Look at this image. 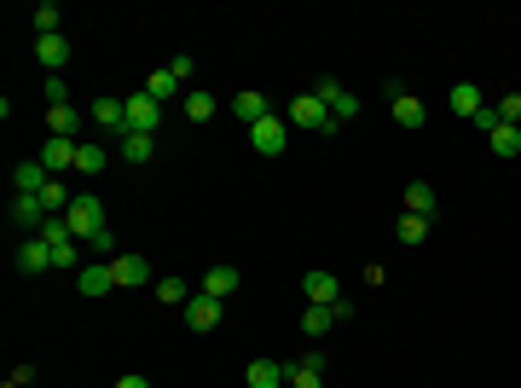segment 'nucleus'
Instances as JSON below:
<instances>
[{
	"mask_svg": "<svg viewBox=\"0 0 521 388\" xmlns=\"http://www.w3.org/2000/svg\"><path fill=\"white\" fill-rule=\"evenodd\" d=\"M64 221H70V232H76L81 244H93V238L105 232V203H98L93 191H81V198H76V203H70V209H64Z\"/></svg>",
	"mask_w": 521,
	"mask_h": 388,
	"instance_id": "obj_1",
	"label": "nucleus"
},
{
	"mask_svg": "<svg viewBox=\"0 0 521 388\" xmlns=\"http://www.w3.org/2000/svg\"><path fill=\"white\" fill-rule=\"evenodd\" d=\"M313 99L325 105V111L337 116V122H347V116H359V99H354V88H342L337 76H319V81H313Z\"/></svg>",
	"mask_w": 521,
	"mask_h": 388,
	"instance_id": "obj_2",
	"label": "nucleus"
},
{
	"mask_svg": "<svg viewBox=\"0 0 521 388\" xmlns=\"http://www.w3.org/2000/svg\"><path fill=\"white\" fill-rule=\"evenodd\" d=\"M12 266H18L23 278L47 273V266H53V249H47V238H41V232H30V238H23L18 249H12Z\"/></svg>",
	"mask_w": 521,
	"mask_h": 388,
	"instance_id": "obj_3",
	"label": "nucleus"
},
{
	"mask_svg": "<svg viewBox=\"0 0 521 388\" xmlns=\"http://www.w3.org/2000/svg\"><path fill=\"white\" fill-rule=\"evenodd\" d=\"M76 156H81V139H58V133H53V139L41 145V168L53 180H64V168H76Z\"/></svg>",
	"mask_w": 521,
	"mask_h": 388,
	"instance_id": "obj_4",
	"label": "nucleus"
},
{
	"mask_svg": "<svg viewBox=\"0 0 521 388\" xmlns=\"http://www.w3.org/2000/svg\"><path fill=\"white\" fill-rule=\"evenodd\" d=\"M250 145L260 156H278L284 145H290V122H284V116H267V122H255L250 128Z\"/></svg>",
	"mask_w": 521,
	"mask_h": 388,
	"instance_id": "obj_5",
	"label": "nucleus"
},
{
	"mask_svg": "<svg viewBox=\"0 0 521 388\" xmlns=\"http://www.w3.org/2000/svg\"><path fill=\"white\" fill-rule=\"evenodd\" d=\"M157 122H163V105L151 99V93H133L128 99V133H157Z\"/></svg>",
	"mask_w": 521,
	"mask_h": 388,
	"instance_id": "obj_6",
	"label": "nucleus"
},
{
	"mask_svg": "<svg viewBox=\"0 0 521 388\" xmlns=\"http://www.w3.org/2000/svg\"><path fill=\"white\" fill-rule=\"evenodd\" d=\"M302 296H307V308H337V301H342L337 273H307L302 278Z\"/></svg>",
	"mask_w": 521,
	"mask_h": 388,
	"instance_id": "obj_7",
	"label": "nucleus"
},
{
	"mask_svg": "<svg viewBox=\"0 0 521 388\" xmlns=\"http://www.w3.org/2000/svg\"><path fill=\"white\" fill-rule=\"evenodd\" d=\"M325 122H330V111L313 99V93H295V99H290V128H307V133H319Z\"/></svg>",
	"mask_w": 521,
	"mask_h": 388,
	"instance_id": "obj_8",
	"label": "nucleus"
},
{
	"mask_svg": "<svg viewBox=\"0 0 521 388\" xmlns=\"http://www.w3.org/2000/svg\"><path fill=\"white\" fill-rule=\"evenodd\" d=\"M220 313H226V301L203 296V290H197V296L185 301V325H192V331H215V325H220Z\"/></svg>",
	"mask_w": 521,
	"mask_h": 388,
	"instance_id": "obj_9",
	"label": "nucleus"
},
{
	"mask_svg": "<svg viewBox=\"0 0 521 388\" xmlns=\"http://www.w3.org/2000/svg\"><path fill=\"white\" fill-rule=\"evenodd\" d=\"M76 290H81V296H110V290H116V273H110V261L81 266V273H76Z\"/></svg>",
	"mask_w": 521,
	"mask_h": 388,
	"instance_id": "obj_10",
	"label": "nucleus"
},
{
	"mask_svg": "<svg viewBox=\"0 0 521 388\" xmlns=\"http://www.w3.org/2000/svg\"><path fill=\"white\" fill-rule=\"evenodd\" d=\"M41 221H47L41 198H30V191H12V226H23V232H41Z\"/></svg>",
	"mask_w": 521,
	"mask_h": 388,
	"instance_id": "obj_11",
	"label": "nucleus"
},
{
	"mask_svg": "<svg viewBox=\"0 0 521 388\" xmlns=\"http://www.w3.org/2000/svg\"><path fill=\"white\" fill-rule=\"evenodd\" d=\"M400 209L434 221V215H440V203H434V186H429V180H412V186H406V198H400Z\"/></svg>",
	"mask_w": 521,
	"mask_h": 388,
	"instance_id": "obj_12",
	"label": "nucleus"
},
{
	"mask_svg": "<svg viewBox=\"0 0 521 388\" xmlns=\"http://www.w3.org/2000/svg\"><path fill=\"white\" fill-rule=\"evenodd\" d=\"M232 116H238V122L243 128H255V122H267V116H272V105H267V93H238V99H232Z\"/></svg>",
	"mask_w": 521,
	"mask_h": 388,
	"instance_id": "obj_13",
	"label": "nucleus"
},
{
	"mask_svg": "<svg viewBox=\"0 0 521 388\" xmlns=\"http://www.w3.org/2000/svg\"><path fill=\"white\" fill-rule=\"evenodd\" d=\"M116 156H122V163H151V156H157V133H122Z\"/></svg>",
	"mask_w": 521,
	"mask_h": 388,
	"instance_id": "obj_14",
	"label": "nucleus"
},
{
	"mask_svg": "<svg viewBox=\"0 0 521 388\" xmlns=\"http://www.w3.org/2000/svg\"><path fill=\"white\" fill-rule=\"evenodd\" d=\"M35 58L58 76V70L70 64V41H64V35H35Z\"/></svg>",
	"mask_w": 521,
	"mask_h": 388,
	"instance_id": "obj_15",
	"label": "nucleus"
},
{
	"mask_svg": "<svg viewBox=\"0 0 521 388\" xmlns=\"http://www.w3.org/2000/svg\"><path fill=\"white\" fill-rule=\"evenodd\" d=\"M47 180H53V174L41 168V156H35V163H18V168H12V191H30V198H41Z\"/></svg>",
	"mask_w": 521,
	"mask_h": 388,
	"instance_id": "obj_16",
	"label": "nucleus"
},
{
	"mask_svg": "<svg viewBox=\"0 0 521 388\" xmlns=\"http://www.w3.org/2000/svg\"><path fill=\"white\" fill-rule=\"evenodd\" d=\"M232 290H238V266H226V261H220V266H209V273H203V296L226 301Z\"/></svg>",
	"mask_w": 521,
	"mask_h": 388,
	"instance_id": "obj_17",
	"label": "nucleus"
},
{
	"mask_svg": "<svg viewBox=\"0 0 521 388\" xmlns=\"http://www.w3.org/2000/svg\"><path fill=\"white\" fill-rule=\"evenodd\" d=\"M180 111H185V122H209L220 105H215V93H209V88H192V93L180 99Z\"/></svg>",
	"mask_w": 521,
	"mask_h": 388,
	"instance_id": "obj_18",
	"label": "nucleus"
},
{
	"mask_svg": "<svg viewBox=\"0 0 521 388\" xmlns=\"http://www.w3.org/2000/svg\"><path fill=\"white\" fill-rule=\"evenodd\" d=\"M389 111H394V122H400V128H423L429 122V111H423V99H417V93H400Z\"/></svg>",
	"mask_w": 521,
	"mask_h": 388,
	"instance_id": "obj_19",
	"label": "nucleus"
},
{
	"mask_svg": "<svg viewBox=\"0 0 521 388\" xmlns=\"http://www.w3.org/2000/svg\"><path fill=\"white\" fill-rule=\"evenodd\" d=\"M243 383H250V388H284L290 377H284V366H278V359H255V366L243 371Z\"/></svg>",
	"mask_w": 521,
	"mask_h": 388,
	"instance_id": "obj_20",
	"label": "nucleus"
},
{
	"mask_svg": "<svg viewBox=\"0 0 521 388\" xmlns=\"http://www.w3.org/2000/svg\"><path fill=\"white\" fill-rule=\"evenodd\" d=\"M180 88L185 81L174 76V70H151V76H145V93H151L157 105H168V99H180Z\"/></svg>",
	"mask_w": 521,
	"mask_h": 388,
	"instance_id": "obj_21",
	"label": "nucleus"
},
{
	"mask_svg": "<svg viewBox=\"0 0 521 388\" xmlns=\"http://www.w3.org/2000/svg\"><path fill=\"white\" fill-rule=\"evenodd\" d=\"M47 128H53L58 139H76V133H81V111H70V105H53V111H47Z\"/></svg>",
	"mask_w": 521,
	"mask_h": 388,
	"instance_id": "obj_22",
	"label": "nucleus"
},
{
	"mask_svg": "<svg viewBox=\"0 0 521 388\" xmlns=\"http://www.w3.org/2000/svg\"><path fill=\"white\" fill-rule=\"evenodd\" d=\"M110 273H116V284H145L151 266H145V256H116V261H110Z\"/></svg>",
	"mask_w": 521,
	"mask_h": 388,
	"instance_id": "obj_23",
	"label": "nucleus"
},
{
	"mask_svg": "<svg viewBox=\"0 0 521 388\" xmlns=\"http://www.w3.org/2000/svg\"><path fill=\"white\" fill-rule=\"evenodd\" d=\"M481 105H487V99H481V88H475V81H457V88H452V111H457V116H469V122H475V111H481Z\"/></svg>",
	"mask_w": 521,
	"mask_h": 388,
	"instance_id": "obj_24",
	"label": "nucleus"
},
{
	"mask_svg": "<svg viewBox=\"0 0 521 388\" xmlns=\"http://www.w3.org/2000/svg\"><path fill=\"white\" fill-rule=\"evenodd\" d=\"M284 377H290L284 388H325V371H319V366H307V359H295V366H284Z\"/></svg>",
	"mask_w": 521,
	"mask_h": 388,
	"instance_id": "obj_25",
	"label": "nucleus"
},
{
	"mask_svg": "<svg viewBox=\"0 0 521 388\" xmlns=\"http://www.w3.org/2000/svg\"><path fill=\"white\" fill-rule=\"evenodd\" d=\"M487 145H492L499 156H516V151H521V128H516V122H499V128L487 133Z\"/></svg>",
	"mask_w": 521,
	"mask_h": 388,
	"instance_id": "obj_26",
	"label": "nucleus"
},
{
	"mask_svg": "<svg viewBox=\"0 0 521 388\" xmlns=\"http://www.w3.org/2000/svg\"><path fill=\"white\" fill-rule=\"evenodd\" d=\"M70 203H76V198H70V186H64V180H47V191H41V209H47V215H64Z\"/></svg>",
	"mask_w": 521,
	"mask_h": 388,
	"instance_id": "obj_27",
	"label": "nucleus"
},
{
	"mask_svg": "<svg viewBox=\"0 0 521 388\" xmlns=\"http://www.w3.org/2000/svg\"><path fill=\"white\" fill-rule=\"evenodd\" d=\"M157 301H168V308H185V301H192L185 278H157Z\"/></svg>",
	"mask_w": 521,
	"mask_h": 388,
	"instance_id": "obj_28",
	"label": "nucleus"
},
{
	"mask_svg": "<svg viewBox=\"0 0 521 388\" xmlns=\"http://www.w3.org/2000/svg\"><path fill=\"white\" fill-rule=\"evenodd\" d=\"M76 168H81V174H105V145H98V139H81Z\"/></svg>",
	"mask_w": 521,
	"mask_h": 388,
	"instance_id": "obj_29",
	"label": "nucleus"
},
{
	"mask_svg": "<svg viewBox=\"0 0 521 388\" xmlns=\"http://www.w3.org/2000/svg\"><path fill=\"white\" fill-rule=\"evenodd\" d=\"M330 325H337V313H330V308H307L302 313V331L307 336H330Z\"/></svg>",
	"mask_w": 521,
	"mask_h": 388,
	"instance_id": "obj_30",
	"label": "nucleus"
},
{
	"mask_svg": "<svg viewBox=\"0 0 521 388\" xmlns=\"http://www.w3.org/2000/svg\"><path fill=\"white\" fill-rule=\"evenodd\" d=\"M394 232H400V244H423V238H429V221H423V215H400V226H394Z\"/></svg>",
	"mask_w": 521,
	"mask_h": 388,
	"instance_id": "obj_31",
	"label": "nucleus"
},
{
	"mask_svg": "<svg viewBox=\"0 0 521 388\" xmlns=\"http://www.w3.org/2000/svg\"><path fill=\"white\" fill-rule=\"evenodd\" d=\"M30 23H35V35H58V6H53V0H41Z\"/></svg>",
	"mask_w": 521,
	"mask_h": 388,
	"instance_id": "obj_32",
	"label": "nucleus"
},
{
	"mask_svg": "<svg viewBox=\"0 0 521 388\" xmlns=\"http://www.w3.org/2000/svg\"><path fill=\"white\" fill-rule=\"evenodd\" d=\"M47 105H70V88H64V76H47Z\"/></svg>",
	"mask_w": 521,
	"mask_h": 388,
	"instance_id": "obj_33",
	"label": "nucleus"
},
{
	"mask_svg": "<svg viewBox=\"0 0 521 388\" xmlns=\"http://www.w3.org/2000/svg\"><path fill=\"white\" fill-rule=\"evenodd\" d=\"M499 122H516L521 128V93H510V99L499 105Z\"/></svg>",
	"mask_w": 521,
	"mask_h": 388,
	"instance_id": "obj_34",
	"label": "nucleus"
},
{
	"mask_svg": "<svg viewBox=\"0 0 521 388\" xmlns=\"http://www.w3.org/2000/svg\"><path fill=\"white\" fill-rule=\"evenodd\" d=\"M163 70H174V76H180V81H192V70H197V64H192V58H185V53H174Z\"/></svg>",
	"mask_w": 521,
	"mask_h": 388,
	"instance_id": "obj_35",
	"label": "nucleus"
},
{
	"mask_svg": "<svg viewBox=\"0 0 521 388\" xmlns=\"http://www.w3.org/2000/svg\"><path fill=\"white\" fill-rule=\"evenodd\" d=\"M475 128L492 133V128H499V111H492V105H481V111H475Z\"/></svg>",
	"mask_w": 521,
	"mask_h": 388,
	"instance_id": "obj_36",
	"label": "nucleus"
},
{
	"mask_svg": "<svg viewBox=\"0 0 521 388\" xmlns=\"http://www.w3.org/2000/svg\"><path fill=\"white\" fill-rule=\"evenodd\" d=\"M87 249H98V256H110V249H116V232H110V226H105V232H98V238H93V244H87Z\"/></svg>",
	"mask_w": 521,
	"mask_h": 388,
	"instance_id": "obj_37",
	"label": "nucleus"
},
{
	"mask_svg": "<svg viewBox=\"0 0 521 388\" xmlns=\"http://www.w3.org/2000/svg\"><path fill=\"white\" fill-rule=\"evenodd\" d=\"M116 388H151V377H140V371H128V377H116Z\"/></svg>",
	"mask_w": 521,
	"mask_h": 388,
	"instance_id": "obj_38",
	"label": "nucleus"
},
{
	"mask_svg": "<svg viewBox=\"0 0 521 388\" xmlns=\"http://www.w3.org/2000/svg\"><path fill=\"white\" fill-rule=\"evenodd\" d=\"M23 388H35V383H23Z\"/></svg>",
	"mask_w": 521,
	"mask_h": 388,
	"instance_id": "obj_39",
	"label": "nucleus"
}]
</instances>
